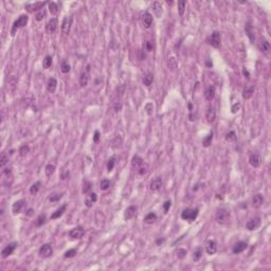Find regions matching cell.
<instances>
[{"label":"cell","mask_w":271,"mask_h":271,"mask_svg":"<svg viewBox=\"0 0 271 271\" xmlns=\"http://www.w3.org/2000/svg\"><path fill=\"white\" fill-rule=\"evenodd\" d=\"M97 200V195L95 194V193H89L88 195H87V198H86L85 200V206H87V208H91V206H93V203H95Z\"/></svg>","instance_id":"obj_20"},{"label":"cell","mask_w":271,"mask_h":271,"mask_svg":"<svg viewBox=\"0 0 271 271\" xmlns=\"http://www.w3.org/2000/svg\"><path fill=\"white\" fill-rule=\"evenodd\" d=\"M258 49L264 54H268L269 51H270V42L267 39H262L260 44H258Z\"/></svg>","instance_id":"obj_23"},{"label":"cell","mask_w":271,"mask_h":271,"mask_svg":"<svg viewBox=\"0 0 271 271\" xmlns=\"http://www.w3.org/2000/svg\"><path fill=\"white\" fill-rule=\"evenodd\" d=\"M230 219V213L226 209H219L216 213V221L219 225H226Z\"/></svg>","instance_id":"obj_3"},{"label":"cell","mask_w":271,"mask_h":271,"mask_svg":"<svg viewBox=\"0 0 271 271\" xmlns=\"http://www.w3.org/2000/svg\"><path fill=\"white\" fill-rule=\"evenodd\" d=\"M99 140H100V131H99V130H95L94 137H93V142H94V143H97Z\"/></svg>","instance_id":"obj_58"},{"label":"cell","mask_w":271,"mask_h":271,"mask_svg":"<svg viewBox=\"0 0 271 271\" xmlns=\"http://www.w3.org/2000/svg\"><path fill=\"white\" fill-rule=\"evenodd\" d=\"M47 221V216L46 214H40L37 217V219L35 220V226L36 227H42V225H45Z\"/></svg>","instance_id":"obj_33"},{"label":"cell","mask_w":271,"mask_h":271,"mask_svg":"<svg viewBox=\"0 0 271 271\" xmlns=\"http://www.w3.org/2000/svg\"><path fill=\"white\" fill-rule=\"evenodd\" d=\"M253 93H254V86L252 85L246 86L243 90V97L246 99V100H249L250 97H252Z\"/></svg>","instance_id":"obj_24"},{"label":"cell","mask_w":271,"mask_h":271,"mask_svg":"<svg viewBox=\"0 0 271 271\" xmlns=\"http://www.w3.org/2000/svg\"><path fill=\"white\" fill-rule=\"evenodd\" d=\"M46 17V11L45 10H42V11H39L38 13H36L35 14V20L36 21H42V19Z\"/></svg>","instance_id":"obj_50"},{"label":"cell","mask_w":271,"mask_h":271,"mask_svg":"<svg viewBox=\"0 0 271 271\" xmlns=\"http://www.w3.org/2000/svg\"><path fill=\"white\" fill-rule=\"evenodd\" d=\"M162 186H163L162 178H161V177H156V178H154L151 182V190L153 191V192H158L159 190H161Z\"/></svg>","instance_id":"obj_15"},{"label":"cell","mask_w":271,"mask_h":271,"mask_svg":"<svg viewBox=\"0 0 271 271\" xmlns=\"http://www.w3.org/2000/svg\"><path fill=\"white\" fill-rule=\"evenodd\" d=\"M114 164H116V158L114 157L110 158V159L108 160V162H107V171L111 172L114 167Z\"/></svg>","instance_id":"obj_48"},{"label":"cell","mask_w":271,"mask_h":271,"mask_svg":"<svg viewBox=\"0 0 271 271\" xmlns=\"http://www.w3.org/2000/svg\"><path fill=\"white\" fill-rule=\"evenodd\" d=\"M213 137H214V134L213 132H210V134L206 136V138H204L203 140H202V145L204 146V147H209V146L212 144V140H213Z\"/></svg>","instance_id":"obj_31"},{"label":"cell","mask_w":271,"mask_h":271,"mask_svg":"<svg viewBox=\"0 0 271 271\" xmlns=\"http://www.w3.org/2000/svg\"><path fill=\"white\" fill-rule=\"evenodd\" d=\"M247 247H248V244L246 243V241H238V243H236L233 246L232 252H233L234 254H239V253L244 252V251L247 249Z\"/></svg>","instance_id":"obj_17"},{"label":"cell","mask_w":271,"mask_h":271,"mask_svg":"<svg viewBox=\"0 0 271 271\" xmlns=\"http://www.w3.org/2000/svg\"><path fill=\"white\" fill-rule=\"evenodd\" d=\"M76 253H77L76 249H70V250L66 251L64 256H65L66 258H71V257H74L75 255H76Z\"/></svg>","instance_id":"obj_49"},{"label":"cell","mask_w":271,"mask_h":271,"mask_svg":"<svg viewBox=\"0 0 271 271\" xmlns=\"http://www.w3.org/2000/svg\"><path fill=\"white\" fill-rule=\"evenodd\" d=\"M243 73H244V75H245V76L247 77V79H249V77H250V74H249V72L247 71V70H246L245 68L243 69Z\"/></svg>","instance_id":"obj_60"},{"label":"cell","mask_w":271,"mask_h":271,"mask_svg":"<svg viewBox=\"0 0 271 271\" xmlns=\"http://www.w3.org/2000/svg\"><path fill=\"white\" fill-rule=\"evenodd\" d=\"M56 88H57V81H56L54 77L49 79L48 84H47V90H48L50 93H53V92H55Z\"/></svg>","instance_id":"obj_25"},{"label":"cell","mask_w":271,"mask_h":271,"mask_svg":"<svg viewBox=\"0 0 271 271\" xmlns=\"http://www.w3.org/2000/svg\"><path fill=\"white\" fill-rule=\"evenodd\" d=\"M153 21H154V17L149 12H145L142 15V25L144 26V28L146 29L151 28V25H153Z\"/></svg>","instance_id":"obj_10"},{"label":"cell","mask_w":271,"mask_h":271,"mask_svg":"<svg viewBox=\"0 0 271 271\" xmlns=\"http://www.w3.org/2000/svg\"><path fill=\"white\" fill-rule=\"evenodd\" d=\"M199 214V210L198 209H186L183 210L182 213H181V218L184 220H188V221H193L197 218Z\"/></svg>","instance_id":"obj_1"},{"label":"cell","mask_w":271,"mask_h":271,"mask_svg":"<svg viewBox=\"0 0 271 271\" xmlns=\"http://www.w3.org/2000/svg\"><path fill=\"white\" fill-rule=\"evenodd\" d=\"M249 163L251 164V166L258 167L262 164V158L258 154H251L249 157Z\"/></svg>","instance_id":"obj_18"},{"label":"cell","mask_w":271,"mask_h":271,"mask_svg":"<svg viewBox=\"0 0 271 271\" xmlns=\"http://www.w3.org/2000/svg\"><path fill=\"white\" fill-rule=\"evenodd\" d=\"M154 82V75L151 73H147V74L144 76L143 79V84L146 86V87H149V86L153 84Z\"/></svg>","instance_id":"obj_35"},{"label":"cell","mask_w":271,"mask_h":271,"mask_svg":"<svg viewBox=\"0 0 271 271\" xmlns=\"http://www.w3.org/2000/svg\"><path fill=\"white\" fill-rule=\"evenodd\" d=\"M163 241H164V239H157L156 243H157V245H160V244H162Z\"/></svg>","instance_id":"obj_61"},{"label":"cell","mask_w":271,"mask_h":271,"mask_svg":"<svg viewBox=\"0 0 271 271\" xmlns=\"http://www.w3.org/2000/svg\"><path fill=\"white\" fill-rule=\"evenodd\" d=\"M151 49H153V45H151V42H146V50L147 51H151Z\"/></svg>","instance_id":"obj_59"},{"label":"cell","mask_w":271,"mask_h":271,"mask_svg":"<svg viewBox=\"0 0 271 271\" xmlns=\"http://www.w3.org/2000/svg\"><path fill=\"white\" fill-rule=\"evenodd\" d=\"M47 4V2H35V3H30V4H27L26 5V9L28 10L30 13H33V12H36V11H42L44 10V7Z\"/></svg>","instance_id":"obj_13"},{"label":"cell","mask_w":271,"mask_h":271,"mask_svg":"<svg viewBox=\"0 0 271 271\" xmlns=\"http://www.w3.org/2000/svg\"><path fill=\"white\" fill-rule=\"evenodd\" d=\"M121 109H122V103L119 102V101H116L114 102V110L116 111H120Z\"/></svg>","instance_id":"obj_57"},{"label":"cell","mask_w":271,"mask_h":271,"mask_svg":"<svg viewBox=\"0 0 271 271\" xmlns=\"http://www.w3.org/2000/svg\"><path fill=\"white\" fill-rule=\"evenodd\" d=\"M66 209H67V204H63L62 206H59V208H58L55 212H53V213H52L51 219H57V218H59L60 216H62L64 213H65Z\"/></svg>","instance_id":"obj_27"},{"label":"cell","mask_w":271,"mask_h":271,"mask_svg":"<svg viewBox=\"0 0 271 271\" xmlns=\"http://www.w3.org/2000/svg\"><path fill=\"white\" fill-rule=\"evenodd\" d=\"M143 164V159L139 155H134L131 159V166L134 169H139Z\"/></svg>","instance_id":"obj_28"},{"label":"cell","mask_w":271,"mask_h":271,"mask_svg":"<svg viewBox=\"0 0 271 271\" xmlns=\"http://www.w3.org/2000/svg\"><path fill=\"white\" fill-rule=\"evenodd\" d=\"M89 79H90V66H87L86 69H84L82 71L81 75H79V85L81 87H85L88 85Z\"/></svg>","instance_id":"obj_6"},{"label":"cell","mask_w":271,"mask_h":271,"mask_svg":"<svg viewBox=\"0 0 271 271\" xmlns=\"http://www.w3.org/2000/svg\"><path fill=\"white\" fill-rule=\"evenodd\" d=\"M177 66H178V63H177V60L175 57H169V59H167V67H169V69H171L172 71L175 70V68H177Z\"/></svg>","instance_id":"obj_36"},{"label":"cell","mask_w":271,"mask_h":271,"mask_svg":"<svg viewBox=\"0 0 271 271\" xmlns=\"http://www.w3.org/2000/svg\"><path fill=\"white\" fill-rule=\"evenodd\" d=\"M137 211H138V208L136 206H128V208L125 210V212H124V218H125L126 220L132 219V218H134L137 216Z\"/></svg>","instance_id":"obj_11"},{"label":"cell","mask_w":271,"mask_h":271,"mask_svg":"<svg viewBox=\"0 0 271 271\" xmlns=\"http://www.w3.org/2000/svg\"><path fill=\"white\" fill-rule=\"evenodd\" d=\"M70 65L69 63H68V60H63L62 62V64H60V70H62V72L63 73H69L70 72Z\"/></svg>","instance_id":"obj_37"},{"label":"cell","mask_w":271,"mask_h":271,"mask_svg":"<svg viewBox=\"0 0 271 271\" xmlns=\"http://www.w3.org/2000/svg\"><path fill=\"white\" fill-rule=\"evenodd\" d=\"M145 110H146V112L151 116V114H153V112H154V105L151 104V103H148V104H146L145 105Z\"/></svg>","instance_id":"obj_55"},{"label":"cell","mask_w":271,"mask_h":271,"mask_svg":"<svg viewBox=\"0 0 271 271\" xmlns=\"http://www.w3.org/2000/svg\"><path fill=\"white\" fill-rule=\"evenodd\" d=\"M28 21H29V17L27 16V15H21V16H19V18L17 19V20H15L14 23H13L11 34L12 35H15V32H16L18 29L23 28V27L27 26Z\"/></svg>","instance_id":"obj_2"},{"label":"cell","mask_w":271,"mask_h":271,"mask_svg":"<svg viewBox=\"0 0 271 271\" xmlns=\"http://www.w3.org/2000/svg\"><path fill=\"white\" fill-rule=\"evenodd\" d=\"M206 122L208 123H213L216 119V110H215V107L210 105V106L206 108Z\"/></svg>","instance_id":"obj_12"},{"label":"cell","mask_w":271,"mask_h":271,"mask_svg":"<svg viewBox=\"0 0 271 271\" xmlns=\"http://www.w3.org/2000/svg\"><path fill=\"white\" fill-rule=\"evenodd\" d=\"M58 26V20L56 18H51L48 21V23L46 25V31L49 34H52L56 31Z\"/></svg>","instance_id":"obj_16"},{"label":"cell","mask_w":271,"mask_h":271,"mask_svg":"<svg viewBox=\"0 0 271 271\" xmlns=\"http://www.w3.org/2000/svg\"><path fill=\"white\" fill-rule=\"evenodd\" d=\"M40 186H42V182L40 181H37V182L33 183L32 186L30 188V193L32 195H36L38 193V191L40 190Z\"/></svg>","instance_id":"obj_34"},{"label":"cell","mask_w":271,"mask_h":271,"mask_svg":"<svg viewBox=\"0 0 271 271\" xmlns=\"http://www.w3.org/2000/svg\"><path fill=\"white\" fill-rule=\"evenodd\" d=\"M16 248H17V243H11V244H9L7 246H5L4 248L2 249V251H1V255H2V257L10 256L12 253L14 252Z\"/></svg>","instance_id":"obj_14"},{"label":"cell","mask_w":271,"mask_h":271,"mask_svg":"<svg viewBox=\"0 0 271 271\" xmlns=\"http://www.w3.org/2000/svg\"><path fill=\"white\" fill-rule=\"evenodd\" d=\"M54 172H55V166L53 164H51V163L47 165L46 169H45V173H46V175L48 177H51L54 174Z\"/></svg>","instance_id":"obj_40"},{"label":"cell","mask_w":271,"mask_h":271,"mask_svg":"<svg viewBox=\"0 0 271 271\" xmlns=\"http://www.w3.org/2000/svg\"><path fill=\"white\" fill-rule=\"evenodd\" d=\"M261 223H262V219L261 217L256 216V217H253L248 220V223H246V229H248L249 231H254L261 227Z\"/></svg>","instance_id":"obj_5"},{"label":"cell","mask_w":271,"mask_h":271,"mask_svg":"<svg viewBox=\"0 0 271 271\" xmlns=\"http://www.w3.org/2000/svg\"><path fill=\"white\" fill-rule=\"evenodd\" d=\"M85 234V230L83 229V227L79 226V227H75L73 229H71L69 231V236L71 237L72 239H79L84 236Z\"/></svg>","instance_id":"obj_8"},{"label":"cell","mask_w":271,"mask_h":271,"mask_svg":"<svg viewBox=\"0 0 271 271\" xmlns=\"http://www.w3.org/2000/svg\"><path fill=\"white\" fill-rule=\"evenodd\" d=\"M235 139H236V134H235V131H233V130L228 132V134H226V140H227V141H229V142L235 141Z\"/></svg>","instance_id":"obj_51"},{"label":"cell","mask_w":271,"mask_h":271,"mask_svg":"<svg viewBox=\"0 0 271 271\" xmlns=\"http://www.w3.org/2000/svg\"><path fill=\"white\" fill-rule=\"evenodd\" d=\"M215 93H216V89L214 86H210V87H208L206 90V92H204V97H206V99L208 101H212L215 97Z\"/></svg>","instance_id":"obj_26"},{"label":"cell","mask_w":271,"mask_h":271,"mask_svg":"<svg viewBox=\"0 0 271 271\" xmlns=\"http://www.w3.org/2000/svg\"><path fill=\"white\" fill-rule=\"evenodd\" d=\"M172 206V201L171 200H166V201L163 203L162 208H163V211H164V213H167L169 210V208Z\"/></svg>","instance_id":"obj_54"},{"label":"cell","mask_w":271,"mask_h":271,"mask_svg":"<svg viewBox=\"0 0 271 271\" xmlns=\"http://www.w3.org/2000/svg\"><path fill=\"white\" fill-rule=\"evenodd\" d=\"M72 22H73V17L72 16H66L62 22V33L65 35H68L71 30Z\"/></svg>","instance_id":"obj_7"},{"label":"cell","mask_w":271,"mask_h":271,"mask_svg":"<svg viewBox=\"0 0 271 271\" xmlns=\"http://www.w3.org/2000/svg\"><path fill=\"white\" fill-rule=\"evenodd\" d=\"M109 186H110V181H109L108 179H103V180L101 181V183H100V189H101L102 191L108 190Z\"/></svg>","instance_id":"obj_44"},{"label":"cell","mask_w":271,"mask_h":271,"mask_svg":"<svg viewBox=\"0 0 271 271\" xmlns=\"http://www.w3.org/2000/svg\"><path fill=\"white\" fill-rule=\"evenodd\" d=\"M206 42H209V45H211L214 48H219L220 42H221V35H220V33L218 31H214L208 37Z\"/></svg>","instance_id":"obj_4"},{"label":"cell","mask_w":271,"mask_h":271,"mask_svg":"<svg viewBox=\"0 0 271 271\" xmlns=\"http://www.w3.org/2000/svg\"><path fill=\"white\" fill-rule=\"evenodd\" d=\"M186 3L184 1H179L178 2V12H179V15L182 16L184 14V11H186Z\"/></svg>","instance_id":"obj_47"},{"label":"cell","mask_w":271,"mask_h":271,"mask_svg":"<svg viewBox=\"0 0 271 271\" xmlns=\"http://www.w3.org/2000/svg\"><path fill=\"white\" fill-rule=\"evenodd\" d=\"M252 29H253L252 26H251L250 23H248V25L246 26L245 30H246V33H247V35H248V37L250 38V40L253 42L255 40V36H254V33H253Z\"/></svg>","instance_id":"obj_32"},{"label":"cell","mask_w":271,"mask_h":271,"mask_svg":"<svg viewBox=\"0 0 271 271\" xmlns=\"http://www.w3.org/2000/svg\"><path fill=\"white\" fill-rule=\"evenodd\" d=\"M263 203H264V197H263V195H261V194L254 195V197L252 198L253 208H255V209L261 208V206H263Z\"/></svg>","instance_id":"obj_21"},{"label":"cell","mask_w":271,"mask_h":271,"mask_svg":"<svg viewBox=\"0 0 271 271\" xmlns=\"http://www.w3.org/2000/svg\"><path fill=\"white\" fill-rule=\"evenodd\" d=\"M25 203H26V202H25V200H22V199L15 201L14 203H13V206H12V211H13V213L14 214L20 213L22 208L25 206Z\"/></svg>","instance_id":"obj_22"},{"label":"cell","mask_w":271,"mask_h":271,"mask_svg":"<svg viewBox=\"0 0 271 271\" xmlns=\"http://www.w3.org/2000/svg\"><path fill=\"white\" fill-rule=\"evenodd\" d=\"M201 256H202V250H201V248H198L194 252V257H193V258H194L195 262H197Z\"/></svg>","instance_id":"obj_52"},{"label":"cell","mask_w":271,"mask_h":271,"mask_svg":"<svg viewBox=\"0 0 271 271\" xmlns=\"http://www.w3.org/2000/svg\"><path fill=\"white\" fill-rule=\"evenodd\" d=\"M151 9H153L154 12H155L156 16L160 17V15L162 14V7H161L160 2H158V1L153 2V4H151Z\"/></svg>","instance_id":"obj_29"},{"label":"cell","mask_w":271,"mask_h":271,"mask_svg":"<svg viewBox=\"0 0 271 271\" xmlns=\"http://www.w3.org/2000/svg\"><path fill=\"white\" fill-rule=\"evenodd\" d=\"M186 249H178V251H177V256H178V258L182 260V258L186 257Z\"/></svg>","instance_id":"obj_53"},{"label":"cell","mask_w":271,"mask_h":271,"mask_svg":"<svg viewBox=\"0 0 271 271\" xmlns=\"http://www.w3.org/2000/svg\"><path fill=\"white\" fill-rule=\"evenodd\" d=\"M30 151V147H29V145H22L19 148V155L21 156V157H25L26 155H28V153Z\"/></svg>","instance_id":"obj_46"},{"label":"cell","mask_w":271,"mask_h":271,"mask_svg":"<svg viewBox=\"0 0 271 271\" xmlns=\"http://www.w3.org/2000/svg\"><path fill=\"white\" fill-rule=\"evenodd\" d=\"M206 251L208 254L210 255H213L216 253V251H217V244H216L215 241H209L208 243H206Z\"/></svg>","instance_id":"obj_19"},{"label":"cell","mask_w":271,"mask_h":271,"mask_svg":"<svg viewBox=\"0 0 271 271\" xmlns=\"http://www.w3.org/2000/svg\"><path fill=\"white\" fill-rule=\"evenodd\" d=\"M92 190V184H91L90 181H85L84 182V186H83V193L86 195H88L89 193H91Z\"/></svg>","instance_id":"obj_38"},{"label":"cell","mask_w":271,"mask_h":271,"mask_svg":"<svg viewBox=\"0 0 271 271\" xmlns=\"http://www.w3.org/2000/svg\"><path fill=\"white\" fill-rule=\"evenodd\" d=\"M62 197H63V193H53V194L50 195L49 200L51 202H56L59 199H62Z\"/></svg>","instance_id":"obj_41"},{"label":"cell","mask_w":271,"mask_h":271,"mask_svg":"<svg viewBox=\"0 0 271 271\" xmlns=\"http://www.w3.org/2000/svg\"><path fill=\"white\" fill-rule=\"evenodd\" d=\"M39 256L40 257H49L51 256L52 253H53V248H52V245L51 244H45L40 247L39 249Z\"/></svg>","instance_id":"obj_9"},{"label":"cell","mask_w":271,"mask_h":271,"mask_svg":"<svg viewBox=\"0 0 271 271\" xmlns=\"http://www.w3.org/2000/svg\"><path fill=\"white\" fill-rule=\"evenodd\" d=\"M49 11L51 13V15H56L58 12V5L55 2H49Z\"/></svg>","instance_id":"obj_39"},{"label":"cell","mask_w":271,"mask_h":271,"mask_svg":"<svg viewBox=\"0 0 271 271\" xmlns=\"http://www.w3.org/2000/svg\"><path fill=\"white\" fill-rule=\"evenodd\" d=\"M51 66H52V57L50 55H47L46 57H45L44 62H42V67H44L45 69H49Z\"/></svg>","instance_id":"obj_42"},{"label":"cell","mask_w":271,"mask_h":271,"mask_svg":"<svg viewBox=\"0 0 271 271\" xmlns=\"http://www.w3.org/2000/svg\"><path fill=\"white\" fill-rule=\"evenodd\" d=\"M9 162V156L7 155L5 153H2L1 156H0V166L1 167H4V165Z\"/></svg>","instance_id":"obj_43"},{"label":"cell","mask_w":271,"mask_h":271,"mask_svg":"<svg viewBox=\"0 0 271 271\" xmlns=\"http://www.w3.org/2000/svg\"><path fill=\"white\" fill-rule=\"evenodd\" d=\"M157 220V214L154 213V212H151V213H148L147 215L145 216V218H144V221H145L146 223H148V225H151V223H154Z\"/></svg>","instance_id":"obj_30"},{"label":"cell","mask_w":271,"mask_h":271,"mask_svg":"<svg viewBox=\"0 0 271 271\" xmlns=\"http://www.w3.org/2000/svg\"><path fill=\"white\" fill-rule=\"evenodd\" d=\"M239 108H241V104H239V103L234 104L233 106H232V112H233V114H236V112H238Z\"/></svg>","instance_id":"obj_56"},{"label":"cell","mask_w":271,"mask_h":271,"mask_svg":"<svg viewBox=\"0 0 271 271\" xmlns=\"http://www.w3.org/2000/svg\"><path fill=\"white\" fill-rule=\"evenodd\" d=\"M147 172H148V165L146 164V163L143 162V164H142L141 166L138 169V173H139V175L143 176V175H145Z\"/></svg>","instance_id":"obj_45"}]
</instances>
